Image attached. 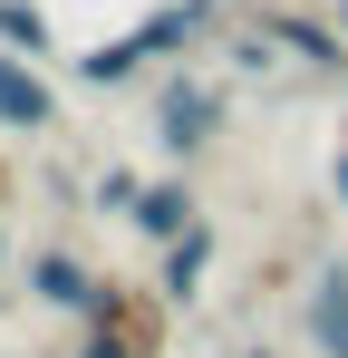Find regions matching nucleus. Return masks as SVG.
Returning <instances> with one entry per match:
<instances>
[{"instance_id":"obj_8","label":"nucleus","mask_w":348,"mask_h":358,"mask_svg":"<svg viewBox=\"0 0 348 358\" xmlns=\"http://www.w3.org/2000/svg\"><path fill=\"white\" fill-rule=\"evenodd\" d=\"M126 223L165 252L174 233H194V223H203V194H194L184 175H155V184H136V213H126Z\"/></svg>"},{"instance_id":"obj_6","label":"nucleus","mask_w":348,"mask_h":358,"mask_svg":"<svg viewBox=\"0 0 348 358\" xmlns=\"http://www.w3.org/2000/svg\"><path fill=\"white\" fill-rule=\"evenodd\" d=\"M97 281L107 271H87L68 242H49V252H29V271H20V291L39 300V310H68V320H87V300H97Z\"/></svg>"},{"instance_id":"obj_15","label":"nucleus","mask_w":348,"mask_h":358,"mask_svg":"<svg viewBox=\"0 0 348 358\" xmlns=\"http://www.w3.org/2000/svg\"><path fill=\"white\" fill-rule=\"evenodd\" d=\"M339 29H348V0H339Z\"/></svg>"},{"instance_id":"obj_13","label":"nucleus","mask_w":348,"mask_h":358,"mask_svg":"<svg viewBox=\"0 0 348 358\" xmlns=\"http://www.w3.org/2000/svg\"><path fill=\"white\" fill-rule=\"evenodd\" d=\"M0 300H10V233H0Z\"/></svg>"},{"instance_id":"obj_11","label":"nucleus","mask_w":348,"mask_h":358,"mask_svg":"<svg viewBox=\"0 0 348 358\" xmlns=\"http://www.w3.org/2000/svg\"><path fill=\"white\" fill-rule=\"evenodd\" d=\"M87 194H97V213H107V223H126V213H136V175H126V165H107Z\"/></svg>"},{"instance_id":"obj_10","label":"nucleus","mask_w":348,"mask_h":358,"mask_svg":"<svg viewBox=\"0 0 348 358\" xmlns=\"http://www.w3.org/2000/svg\"><path fill=\"white\" fill-rule=\"evenodd\" d=\"M0 49H29V59H58V29L39 0H0Z\"/></svg>"},{"instance_id":"obj_9","label":"nucleus","mask_w":348,"mask_h":358,"mask_svg":"<svg viewBox=\"0 0 348 358\" xmlns=\"http://www.w3.org/2000/svg\"><path fill=\"white\" fill-rule=\"evenodd\" d=\"M68 78H78V87H136V78H145V49H136V39L116 29L107 49H87V59H68Z\"/></svg>"},{"instance_id":"obj_14","label":"nucleus","mask_w":348,"mask_h":358,"mask_svg":"<svg viewBox=\"0 0 348 358\" xmlns=\"http://www.w3.org/2000/svg\"><path fill=\"white\" fill-rule=\"evenodd\" d=\"M242 358H281V349H242Z\"/></svg>"},{"instance_id":"obj_3","label":"nucleus","mask_w":348,"mask_h":358,"mask_svg":"<svg viewBox=\"0 0 348 358\" xmlns=\"http://www.w3.org/2000/svg\"><path fill=\"white\" fill-rule=\"evenodd\" d=\"M252 29H271V49H281L290 68H310V78H348V29H339V20H319V10H300V0H261Z\"/></svg>"},{"instance_id":"obj_5","label":"nucleus","mask_w":348,"mask_h":358,"mask_svg":"<svg viewBox=\"0 0 348 358\" xmlns=\"http://www.w3.org/2000/svg\"><path fill=\"white\" fill-rule=\"evenodd\" d=\"M300 349L310 358H348V262H319L300 291Z\"/></svg>"},{"instance_id":"obj_17","label":"nucleus","mask_w":348,"mask_h":358,"mask_svg":"<svg viewBox=\"0 0 348 358\" xmlns=\"http://www.w3.org/2000/svg\"><path fill=\"white\" fill-rule=\"evenodd\" d=\"M339 145H348V126H339Z\"/></svg>"},{"instance_id":"obj_12","label":"nucleus","mask_w":348,"mask_h":358,"mask_svg":"<svg viewBox=\"0 0 348 358\" xmlns=\"http://www.w3.org/2000/svg\"><path fill=\"white\" fill-rule=\"evenodd\" d=\"M329 194H339V213H348V145H339V165H329Z\"/></svg>"},{"instance_id":"obj_2","label":"nucleus","mask_w":348,"mask_h":358,"mask_svg":"<svg viewBox=\"0 0 348 358\" xmlns=\"http://www.w3.org/2000/svg\"><path fill=\"white\" fill-rule=\"evenodd\" d=\"M165 329H174V300H165V291H136V281H97L78 358H165Z\"/></svg>"},{"instance_id":"obj_1","label":"nucleus","mask_w":348,"mask_h":358,"mask_svg":"<svg viewBox=\"0 0 348 358\" xmlns=\"http://www.w3.org/2000/svg\"><path fill=\"white\" fill-rule=\"evenodd\" d=\"M145 136L165 145V165H203V155L232 136V97L213 78H194V68H165L155 97H145Z\"/></svg>"},{"instance_id":"obj_16","label":"nucleus","mask_w":348,"mask_h":358,"mask_svg":"<svg viewBox=\"0 0 348 358\" xmlns=\"http://www.w3.org/2000/svg\"><path fill=\"white\" fill-rule=\"evenodd\" d=\"M0 194H10V175H0Z\"/></svg>"},{"instance_id":"obj_7","label":"nucleus","mask_w":348,"mask_h":358,"mask_svg":"<svg viewBox=\"0 0 348 358\" xmlns=\"http://www.w3.org/2000/svg\"><path fill=\"white\" fill-rule=\"evenodd\" d=\"M213 262H223V223L174 233V242H165V262H155V291H165L174 310H194V300H203V281H213Z\"/></svg>"},{"instance_id":"obj_4","label":"nucleus","mask_w":348,"mask_h":358,"mask_svg":"<svg viewBox=\"0 0 348 358\" xmlns=\"http://www.w3.org/2000/svg\"><path fill=\"white\" fill-rule=\"evenodd\" d=\"M58 126V87L39 78L29 49H0V136H49Z\"/></svg>"}]
</instances>
